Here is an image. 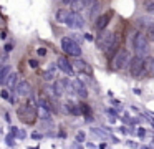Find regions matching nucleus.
Here are the masks:
<instances>
[{
	"label": "nucleus",
	"mask_w": 154,
	"mask_h": 149,
	"mask_svg": "<svg viewBox=\"0 0 154 149\" xmlns=\"http://www.w3.org/2000/svg\"><path fill=\"white\" fill-rule=\"evenodd\" d=\"M45 53H47V50H45V48H38V55H40V56H43Z\"/></svg>",
	"instance_id": "nucleus-27"
},
{
	"label": "nucleus",
	"mask_w": 154,
	"mask_h": 149,
	"mask_svg": "<svg viewBox=\"0 0 154 149\" xmlns=\"http://www.w3.org/2000/svg\"><path fill=\"white\" fill-rule=\"evenodd\" d=\"M68 13L70 12H66V10H58V13H57V20L58 22H61V23H65V20H66V17H68Z\"/></svg>",
	"instance_id": "nucleus-18"
},
{
	"label": "nucleus",
	"mask_w": 154,
	"mask_h": 149,
	"mask_svg": "<svg viewBox=\"0 0 154 149\" xmlns=\"http://www.w3.org/2000/svg\"><path fill=\"white\" fill-rule=\"evenodd\" d=\"M149 40H147L146 35H143V33H137L136 38H134L133 45H134V51H136V55L139 56H146L147 53H149Z\"/></svg>",
	"instance_id": "nucleus-2"
},
{
	"label": "nucleus",
	"mask_w": 154,
	"mask_h": 149,
	"mask_svg": "<svg viewBox=\"0 0 154 149\" xmlns=\"http://www.w3.org/2000/svg\"><path fill=\"white\" fill-rule=\"evenodd\" d=\"M144 8L149 13H154V0H146V2H144Z\"/></svg>",
	"instance_id": "nucleus-21"
},
{
	"label": "nucleus",
	"mask_w": 154,
	"mask_h": 149,
	"mask_svg": "<svg viewBox=\"0 0 154 149\" xmlns=\"http://www.w3.org/2000/svg\"><path fill=\"white\" fill-rule=\"evenodd\" d=\"M18 118L27 124H33L35 119H37V111L30 104H23L22 108H18Z\"/></svg>",
	"instance_id": "nucleus-4"
},
{
	"label": "nucleus",
	"mask_w": 154,
	"mask_h": 149,
	"mask_svg": "<svg viewBox=\"0 0 154 149\" xmlns=\"http://www.w3.org/2000/svg\"><path fill=\"white\" fill-rule=\"evenodd\" d=\"M7 146H14V139L8 138V136H7Z\"/></svg>",
	"instance_id": "nucleus-28"
},
{
	"label": "nucleus",
	"mask_w": 154,
	"mask_h": 149,
	"mask_svg": "<svg viewBox=\"0 0 154 149\" xmlns=\"http://www.w3.org/2000/svg\"><path fill=\"white\" fill-rule=\"evenodd\" d=\"M5 51H12V45H5Z\"/></svg>",
	"instance_id": "nucleus-31"
},
{
	"label": "nucleus",
	"mask_w": 154,
	"mask_h": 149,
	"mask_svg": "<svg viewBox=\"0 0 154 149\" xmlns=\"http://www.w3.org/2000/svg\"><path fill=\"white\" fill-rule=\"evenodd\" d=\"M137 134H139V136H144V129H143V128L137 129Z\"/></svg>",
	"instance_id": "nucleus-32"
},
{
	"label": "nucleus",
	"mask_w": 154,
	"mask_h": 149,
	"mask_svg": "<svg viewBox=\"0 0 154 149\" xmlns=\"http://www.w3.org/2000/svg\"><path fill=\"white\" fill-rule=\"evenodd\" d=\"M152 126H154V119H152Z\"/></svg>",
	"instance_id": "nucleus-34"
},
{
	"label": "nucleus",
	"mask_w": 154,
	"mask_h": 149,
	"mask_svg": "<svg viewBox=\"0 0 154 149\" xmlns=\"http://www.w3.org/2000/svg\"><path fill=\"white\" fill-rule=\"evenodd\" d=\"M66 109H68V111L71 113V114H75V116H76V114H81V113H80V109H78L76 106H73V104H71L70 101L66 103Z\"/></svg>",
	"instance_id": "nucleus-20"
},
{
	"label": "nucleus",
	"mask_w": 154,
	"mask_h": 149,
	"mask_svg": "<svg viewBox=\"0 0 154 149\" xmlns=\"http://www.w3.org/2000/svg\"><path fill=\"white\" fill-rule=\"evenodd\" d=\"M71 86H73L75 93H76V95L80 96V98H86V96H88V89L85 88V85L80 81V79H75L73 85H71Z\"/></svg>",
	"instance_id": "nucleus-11"
},
{
	"label": "nucleus",
	"mask_w": 154,
	"mask_h": 149,
	"mask_svg": "<svg viewBox=\"0 0 154 149\" xmlns=\"http://www.w3.org/2000/svg\"><path fill=\"white\" fill-rule=\"evenodd\" d=\"M17 93L20 96H28L32 93V88H30V83L28 81H18V85H17Z\"/></svg>",
	"instance_id": "nucleus-12"
},
{
	"label": "nucleus",
	"mask_w": 154,
	"mask_h": 149,
	"mask_svg": "<svg viewBox=\"0 0 154 149\" xmlns=\"http://www.w3.org/2000/svg\"><path fill=\"white\" fill-rule=\"evenodd\" d=\"M63 2H65V3H71L73 0H63Z\"/></svg>",
	"instance_id": "nucleus-33"
},
{
	"label": "nucleus",
	"mask_w": 154,
	"mask_h": 149,
	"mask_svg": "<svg viewBox=\"0 0 154 149\" xmlns=\"http://www.w3.org/2000/svg\"><path fill=\"white\" fill-rule=\"evenodd\" d=\"M65 25H68L70 28H75V30L83 28L85 26V18L78 12H70L68 17H66V20H65Z\"/></svg>",
	"instance_id": "nucleus-6"
},
{
	"label": "nucleus",
	"mask_w": 154,
	"mask_h": 149,
	"mask_svg": "<svg viewBox=\"0 0 154 149\" xmlns=\"http://www.w3.org/2000/svg\"><path fill=\"white\" fill-rule=\"evenodd\" d=\"M57 66L65 73V75H70V76L73 75V65H71L65 56H60V58L57 60Z\"/></svg>",
	"instance_id": "nucleus-7"
},
{
	"label": "nucleus",
	"mask_w": 154,
	"mask_h": 149,
	"mask_svg": "<svg viewBox=\"0 0 154 149\" xmlns=\"http://www.w3.org/2000/svg\"><path fill=\"white\" fill-rule=\"evenodd\" d=\"M71 65H73V70H75V71H83V73L91 75V68L86 65V61H85V60H81V58H78V56H76V60H75Z\"/></svg>",
	"instance_id": "nucleus-9"
},
{
	"label": "nucleus",
	"mask_w": 154,
	"mask_h": 149,
	"mask_svg": "<svg viewBox=\"0 0 154 149\" xmlns=\"http://www.w3.org/2000/svg\"><path fill=\"white\" fill-rule=\"evenodd\" d=\"M30 66H32V68H37L38 61H37V60H30Z\"/></svg>",
	"instance_id": "nucleus-26"
},
{
	"label": "nucleus",
	"mask_w": 154,
	"mask_h": 149,
	"mask_svg": "<svg viewBox=\"0 0 154 149\" xmlns=\"http://www.w3.org/2000/svg\"><path fill=\"white\" fill-rule=\"evenodd\" d=\"M129 73H131L133 76H141V75H144V56L136 55L134 58H131Z\"/></svg>",
	"instance_id": "nucleus-5"
},
{
	"label": "nucleus",
	"mask_w": 154,
	"mask_h": 149,
	"mask_svg": "<svg viewBox=\"0 0 154 149\" xmlns=\"http://www.w3.org/2000/svg\"><path fill=\"white\" fill-rule=\"evenodd\" d=\"M98 10H100V3H98V0H96V2H94L93 5L90 7V17H91V18H96Z\"/></svg>",
	"instance_id": "nucleus-17"
},
{
	"label": "nucleus",
	"mask_w": 154,
	"mask_h": 149,
	"mask_svg": "<svg viewBox=\"0 0 154 149\" xmlns=\"http://www.w3.org/2000/svg\"><path fill=\"white\" fill-rule=\"evenodd\" d=\"M111 17H113V10H109V12L100 15V17L96 18V28H98V30H104V28L108 26V23H109Z\"/></svg>",
	"instance_id": "nucleus-8"
},
{
	"label": "nucleus",
	"mask_w": 154,
	"mask_h": 149,
	"mask_svg": "<svg viewBox=\"0 0 154 149\" xmlns=\"http://www.w3.org/2000/svg\"><path fill=\"white\" fill-rule=\"evenodd\" d=\"M76 141H80V142L85 141V132H83V131H80V132L76 134Z\"/></svg>",
	"instance_id": "nucleus-24"
},
{
	"label": "nucleus",
	"mask_w": 154,
	"mask_h": 149,
	"mask_svg": "<svg viewBox=\"0 0 154 149\" xmlns=\"http://www.w3.org/2000/svg\"><path fill=\"white\" fill-rule=\"evenodd\" d=\"M71 8H73V12H80L81 8H85L83 0H73L71 2Z\"/></svg>",
	"instance_id": "nucleus-16"
},
{
	"label": "nucleus",
	"mask_w": 154,
	"mask_h": 149,
	"mask_svg": "<svg viewBox=\"0 0 154 149\" xmlns=\"http://www.w3.org/2000/svg\"><path fill=\"white\" fill-rule=\"evenodd\" d=\"M61 48H63V51L66 53V55H71V56H80L81 55V48L80 45H78L75 40L68 38V36H65V38H61Z\"/></svg>",
	"instance_id": "nucleus-3"
},
{
	"label": "nucleus",
	"mask_w": 154,
	"mask_h": 149,
	"mask_svg": "<svg viewBox=\"0 0 154 149\" xmlns=\"http://www.w3.org/2000/svg\"><path fill=\"white\" fill-rule=\"evenodd\" d=\"M131 63V56H129V51L124 48H119L118 50V53L113 56V61H111V66H113V70H124L128 65Z\"/></svg>",
	"instance_id": "nucleus-1"
},
{
	"label": "nucleus",
	"mask_w": 154,
	"mask_h": 149,
	"mask_svg": "<svg viewBox=\"0 0 154 149\" xmlns=\"http://www.w3.org/2000/svg\"><path fill=\"white\" fill-rule=\"evenodd\" d=\"M10 73V65H0V81H4Z\"/></svg>",
	"instance_id": "nucleus-14"
},
{
	"label": "nucleus",
	"mask_w": 154,
	"mask_h": 149,
	"mask_svg": "<svg viewBox=\"0 0 154 149\" xmlns=\"http://www.w3.org/2000/svg\"><path fill=\"white\" fill-rule=\"evenodd\" d=\"M32 138H33V139H40L42 136H40V134H37V132H33V134H32Z\"/></svg>",
	"instance_id": "nucleus-30"
},
{
	"label": "nucleus",
	"mask_w": 154,
	"mask_h": 149,
	"mask_svg": "<svg viewBox=\"0 0 154 149\" xmlns=\"http://www.w3.org/2000/svg\"><path fill=\"white\" fill-rule=\"evenodd\" d=\"M144 75H154V58L144 60Z\"/></svg>",
	"instance_id": "nucleus-13"
},
{
	"label": "nucleus",
	"mask_w": 154,
	"mask_h": 149,
	"mask_svg": "<svg viewBox=\"0 0 154 149\" xmlns=\"http://www.w3.org/2000/svg\"><path fill=\"white\" fill-rule=\"evenodd\" d=\"M85 38H86L88 42H91V40H93V35H90V33H86V35H85Z\"/></svg>",
	"instance_id": "nucleus-29"
},
{
	"label": "nucleus",
	"mask_w": 154,
	"mask_h": 149,
	"mask_svg": "<svg viewBox=\"0 0 154 149\" xmlns=\"http://www.w3.org/2000/svg\"><path fill=\"white\" fill-rule=\"evenodd\" d=\"M43 78L47 79V81H51V79L55 78V66H50V70H47V71H45Z\"/></svg>",
	"instance_id": "nucleus-19"
},
{
	"label": "nucleus",
	"mask_w": 154,
	"mask_h": 149,
	"mask_svg": "<svg viewBox=\"0 0 154 149\" xmlns=\"http://www.w3.org/2000/svg\"><path fill=\"white\" fill-rule=\"evenodd\" d=\"M146 36H147V40H151V42H154V23H152V25H149V26H147Z\"/></svg>",
	"instance_id": "nucleus-22"
},
{
	"label": "nucleus",
	"mask_w": 154,
	"mask_h": 149,
	"mask_svg": "<svg viewBox=\"0 0 154 149\" xmlns=\"http://www.w3.org/2000/svg\"><path fill=\"white\" fill-rule=\"evenodd\" d=\"M96 2V0H83V3H85V7H88V8H90L91 5H93V3Z\"/></svg>",
	"instance_id": "nucleus-25"
},
{
	"label": "nucleus",
	"mask_w": 154,
	"mask_h": 149,
	"mask_svg": "<svg viewBox=\"0 0 154 149\" xmlns=\"http://www.w3.org/2000/svg\"><path fill=\"white\" fill-rule=\"evenodd\" d=\"M0 96H2L4 99H10V103H14V101H12V98H10V95H8L7 89H2V91H0Z\"/></svg>",
	"instance_id": "nucleus-23"
},
{
	"label": "nucleus",
	"mask_w": 154,
	"mask_h": 149,
	"mask_svg": "<svg viewBox=\"0 0 154 149\" xmlns=\"http://www.w3.org/2000/svg\"><path fill=\"white\" fill-rule=\"evenodd\" d=\"M65 85H66V81H65V79H60V81L55 83V93H57L58 96H60L61 93L65 91V89H63V86H65Z\"/></svg>",
	"instance_id": "nucleus-15"
},
{
	"label": "nucleus",
	"mask_w": 154,
	"mask_h": 149,
	"mask_svg": "<svg viewBox=\"0 0 154 149\" xmlns=\"http://www.w3.org/2000/svg\"><path fill=\"white\" fill-rule=\"evenodd\" d=\"M2 83H4V85L7 86V88H15V86L18 85V73L10 71V73L7 75V78H5Z\"/></svg>",
	"instance_id": "nucleus-10"
}]
</instances>
